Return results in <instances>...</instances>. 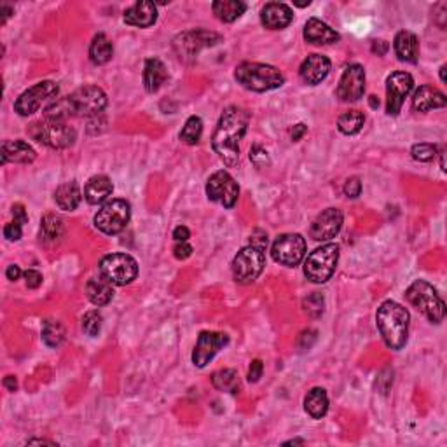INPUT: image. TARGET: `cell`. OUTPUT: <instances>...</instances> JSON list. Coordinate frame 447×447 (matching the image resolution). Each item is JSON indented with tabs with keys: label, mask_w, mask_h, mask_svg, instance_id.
<instances>
[{
	"label": "cell",
	"mask_w": 447,
	"mask_h": 447,
	"mask_svg": "<svg viewBox=\"0 0 447 447\" xmlns=\"http://www.w3.org/2000/svg\"><path fill=\"white\" fill-rule=\"evenodd\" d=\"M248 122L250 114L238 105L227 107L219 119V124L211 137V147L229 168H234L240 163V141L247 133Z\"/></svg>",
	"instance_id": "cell-1"
},
{
	"label": "cell",
	"mask_w": 447,
	"mask_h": 447,
	"mask_svg": "<svg viewBox=\"0 0 447 447\" xmlns=\"http://www.w3.org/2000/svg\"><path fill=\"white\" fill-rule=\"evenodd\" d=\"M409 320L411 316H409L407 309L395 301H385L379 306L376 323H378L383 341L388 348L395 352L404 348L409 335Z\"/></svg>",
	"instance_id": "cell-2"
},
{
	"label": "cell",
	"mask_w": 447,
	"mask_h": 447,
	"mask_svg": "<svg viewBox=\"0 0 447 447\" xmlns=\"http://www.w3.org/2000/svg\"><path fill=\"white\" fill-rule=\"evenodd\" d=\"M234 77L243 88L255 93L271 91V89L281 88L285 83V77L277 66L264 65V63L245 62L236 66Z\"/></svg>",
	"instance_id": "cell-3"
},
{
	"label": "cell",
	"mask_w": 447,
	"mask_h": 447,
	"mask_svg": "<svg viewBox=\"0 0 447 447\" xmlns=\"http://www.w3.org/2000/svg\"><path fill=\"white\" fill-rule=\"evenodd\" d=\"M405 297L419 313H423L431 323H441L446 316V304L437 290L424 279H416L407 290Z\"/></svg>",
	"instance_id": "cell-4"
},
{
	"label": "cell",
	"mask_w": 447,
	"mask_h": 447,
	"mask_svg": "<svg viewBox=\"0 0 447 447\" xmlns=\"http://www.w3.org/2000/svg\"><path fill=\"white\" fill-rule=\"evenodd\" d=\"M28 135L39 144L47 145L51 149H66L74 145L77 139L76 129L70 128L66 122L56 121L33 122L28 128Z\"/></svg>",
	"instance_id": "cell-5"
},
{
	"label": "cell",
	"mask_w": 447,
	"mask_h": 447,
	"mask_svg": "<svg viewBox=\"0 0 447 447\" xmlns=\"http://www.w3.org/2000/svg\"><path fill=\"white\" fill-rule=\"evenodd\" d=\"M339 260V247L335 243L323 245L308 255L304 262V274L313 283H325L332 278Z\"/></svg>",
	"instance_id": "cell-6"
},
{
	"label": "cell",
	"mask_w": 447,
	"mask_h": 447,
	"mask_svg": "<svg viewBox=\"0 0 447 447\" xmlns=\"http://www.w3.org/2000/svg\"><path fill=\"white\" fill-rule=\"evenodd\" d=\"M100 273L112 285H128L139 274V264L128 253H110L100 260Z\"/></svg>",
	"instance_id": "cell-7"
},
{
	"label": "cell",
	"mask_w": 447,
	"mask_h": 447,
	"mask_svg": "<svg viewBox=\"0 0 447 447\" xmlns=\"http://www.w3.org/2000/svg\"><path fill=\"white\" fill-rule=\"evenodd\" d=\"M264 266H266V253L262 248L248 245L234 257L233 277L240 283H252L260 277Z\"/></svg>",
	"instance_id": "cell-8"
},
{
	"label": "cell",
	"mask_w": 447,
	"mask_h": 447,
	"mask_svg": "<svg viewBox=\"0 0 447 447\" xmlns=\"http://www.w3.org/2000/svg\"><path fill=\"white\" fill-rule=\"evenodd\" d=\"M132 210L124 199H112L103 204L95 215V226L105 234H117L128 226Z\"/></svg>",
	"instance_id": "cell-9"
},
{
	"label": "cell",
	"mask_w": 447,
	"mask_h": 447,
	"mask_svg": "<svg viewBox=\"0 0 447 447\" xmlns=\"http://www.w3.org/2000/svg\"><path fill=\"white\" fill-rule=\"evenodd\" d=\"M66 100H69L72 114L84 115V117L102 114V110L107 105V95L98 86H84V88H79L72 95L66 96Z\"/></svg>",
	"instance_id": "cell-10"
},
{
	"label": "cell",
	"mask_w": 447,
	"mask_h": 447,
	"mask_svg": "<svg viewBox=\"0 0 447 447\" xmlns=\"http://www.w3.org/2000/svg\"><path fill=\"white\" fill-rule=\"evenodd\" d=\"M273 259L286 267H296L306 255V240L301 234H281L271 248Z\"/></svg>",
	"instance_id": "cell-11"
},
{
	"label": "cell",
	"mask_w": 447,
	"mask_h": 447,
	"mask_svg": "<svg viewBox=\"0 0 447 447\" xmlns=\"http://www.w3.org/2000/svg\"><path fill=\"white\" fill-rule=\"evenodd\" d=\"M59 88L58 84L53 83V81H42V83L35 84L33 88L27 89L25 93H21L20 98L14 103V110L20 115L27 117V115H32L33 112H37L42 107L44 102H50V100H54L56 95H58Z\"/></svg>",
	"instance_id": "cell-12"
},
{
	"label": "cell",
	"mask_w": 447,
	"mask_h": 447,
	"mask_svg": "<svg viewBox=\"0 0 447 447\" xmlns=\"http://www.w3.org/2000/svg\"><path fill=\"white\" fill-rule=\"evenodd\" d=\"M207 196L208 199L221 203L222 207L233 208L240 196V187L227 171H215L207 182Z\"/></svg>",
	"instance_id": "cell-13"
},
{
	"label": "cell",
	"mask_w": 447,
	"mask_h": 447,
	"mask_svg": "<svg viewBox=\"0 0 447 447\" xmlns=\"http://www.w3.org/2000/svg\"><path fill=\"white\" fill-rule=\"evenodd\" d=\"M414 88V79L407 72H393L386 79V112L390 115H398L405 98Z\"/></svg>",
	"instance_id": "cell-14"
},
{
	"label": "cell",
	"mask_w": 447,
	"mask_h": 447,
	"mask_svg": "<svg viewBox=\"0 0 447 447\" xmlns=\"http://www.w3.org/2000/svg\"><path fill=\"white\" fill-rule=\"evenodd\" d=\"M365 93V70L359 63L348 65L342 72L341 81L337 86V98L341 102H356Z\"/></svg>",
	"instance_id": "cell-15"
},
{
	"label": "cell",
	"mask_w": 447,
	"mask_h": 447,
	"mask_svg": "<svg viewBox=\"0 0 447 447\" xmlns=\"http://www.w3.org/2000/svg\"><path fill=\"white\" fill-rule=\"evenodd\" d=\"M229 342V335L222 332H201L192 353V364L203 368L214 360V356Z\"/></svg>",
	"instance_id": "cell-16"
},
{
	"label": "cell",
	"mask_w": 447,
	"mask_h": 447,
	"mask_svg": "<svg viewBox=\"0 0 447 447\" xmlns=\"http://www.w3.org/2000/svg\"><path fill=\"white\" fill-rule=\"evenodd\" d=\"M342 221H344V217H342V211L339 208H327L315 219L309 234L316 241L332 240L341 231Z\"/></svg>",
	"instance_id": "cell-17"
},
{
	"label": "cell",
	"mask_w": 447,
	"mask_h": 447,
	"mask_svg": "<svg viewBox=\"0 0 447 447\" xmlns=\"http://www.w3.org/2000/svg\"><path fill=\"white\" fill-rule=\"evenodd\" d=\"M221 40V35L207 30H196V32H187L175 40V50L178 51L180 58L185 56H195L201 47L215 46Z\"/></svg>",
	"instance_id": "cell-18"
},
{
	"label": "cell",
	"mask_w": 447,
	"mask_h": 447,
	"mask_svg": "<svg viewBox=\"0 0 447 447\" xmlns=\"http://www.w3.org/2000/svg\"><path fill=\"white\" fill-rule=\"evenodd\" d=\"M330 72V59L323 54H311L303 62L299 69V76L304 83L316 86L322 83Z\"/></svg>",
	"instance_id": "cell-19"
},
{
	"label": "cell",
	"mask_w": 447,
	"mask_h": 447,
	"mask_svg": "<svg viewBox=\"0 0 447 447\" xmlns=\"http://www.w3.org/2000/svg\"><path fill=\"white\" fill-rule=\"evenodd\" d=\"M156 20H158V7L149 0H140L124 11V23L132 27L149 28L156 23Z\"/></svg>",
	"instance_id": "cell-20"
},
{
	"label": "cell",
	"mask_w": 447,
	"mask_h": 447,
	"mask_svg": "<svg viewBox=\"0 0 447 447\" xmlns=\"http://www.w3.org/2000/svg\"><path fill=\"white\" fill-rule=\"evenodd\" d=\"M292 20H294V13L286 4L269 2L264 6L262 13H260V21H262L264 27L269 30L286 28Z\"/></svg>",
	"instance_id": "cell-21"
},
{
	"label": "cell",
	"mask_w": 447,
	"mask_h": 447,
	"mask_svg": "<svg viewBox=\"0 0 447 447\" xmlns=\"http://www.w3.org/2000/svg\"><path fill=\"white\" fill-rule=\"evenodd\" d=\"M447 98L441 89L434 86H421L412 96V109L416 112H428L446 107Z\"/></svg>",
	"instance_id": "cell-22"
},
{
	"label": "cell",
	"mask_w": 447,
	"mask_h": 447,
	"mask_svg": "<svg viewBox=\"0 0 447 447\" xmlns=\"http://www.w3.org/2000/svg\"><path fill=\"white\" fill-rule=\"evenodd\" d=\"M304 39L309 44L316 46H327V44H335L339 40V33L329 25L323 23L318 18H309L306 27H304Z\"/></svg>",
	"instance_id": "cell-23"
},
{
	"label": "cell",
	"mask_w": 447,
	"mask_h": 447,
	"mask_svg": "<svg viewBox=\"0 0 447 447\" xmlns=\"http://www.w3.org/2000/svg\"><path fill=\"white\" fill-rule=\"evenodd\" d=\"M393 47H395V53H397L400 62H405V63L418 62L419 40L412 32H407V30H402V32H398L397 35H395Z\"/></svg>",
	"instance_id": "cell-24"
},
{
	"label": "cell",
	"mask_w": 447,
	"mask_h": 447,
	"mask_svg": "<svg viewBox=\"0 0 447 447\" xmlns=\"http://www.w3.org/2000/svg\"><path fill=\"white\" fill-rule=\"evenodd\" d=\"M37 158L35 151H33L32 145H28L23 140H14V141H6L2 145V163H21V165H27L32 163Z\"/></svg>",
	"instance_id": "cell-25"
},
{
	"label": "cell",
	"mask_w": 447,
	"mask_h": 447,
	"mask_svg": "<svg viewBox=\"0 0 447 447\" xmlns=\"http://www.w3.org/2000/svg\"><path fill=\"white\" fill-rule=\"evenodd\" d=\"M114 191V185H112L110 178L105 175H95L88 180L84 187V197L89 204H98L103 203Z\"/></svg>",
	"instance_id": "cell-26"
},
{
	"label": "cell",
	"mask_w": 447,
	"mask_h": 447,
	"mask_svg": "<svg viewBox=\"0 0 447 447\" xmlns=\"http://www.w3.org/2000/svg\"><path fill=\"white\" fill-rule=\"evenodd\" d=\"M166 81H168V72L161 59L149 58L147 62H145V69H144L145 89H147L149 93H156V91H159V88H161Z\"/></svg>",
	"instance_id": "cell-27"
},
{
	"label": "cell",
	"mask_w": 447,
	"mask_h": 447,
	"mask_svg": "<svg viewBox=\"0 0 447 447\" xmlns=\"http://www.w3.org/2000/svg\"><path fill=\"white\" fill-rule=\"evenodd\" d=\"M86 296L95 306H105L114 297V289H112V283L107 278H91L86 285Z\"/></svg>",
	"instance_id": "cell-28"
},
{
	"label": "cell",
	"mask_w": 447,
	"mask_h": 447,
	"mask_svg": "<svg viewBox=\"0 0 447 447\" xmlns=\"http://www.w3.org/2000/svg\"><path fill=\"white\" fill-rule=\"evenodd\" d=\"M81 199H83V192H81L79 185L76 182H66L62 184L54 192V201L59 207V210L72 211L79 207Z\"/></svg>",
	"instance_id": "cell-29"
},
{
	"label": "cell",
	"mask_w": 447,
	"mask_h": 447,
	"mask_svg": "<svg viewBox=\"0 0 447 447\" xmlns=\"http://www.w3.org/2000/svg\"><path fill=\"white\" fill-rule=\"evenodd\" d=\"M304 409L311 418L322 419L329 411V397L323 388H313L304 398Z\"/></svg>",
	"instance_id": "cell-30"
},
{
	"label": "cell",
	"mask_w": 447,
	"mask_h": 447,
	"mask_svg": "<svg viewBox=\"0 0 447 447\" xmlns=\"http://www.w3.org/2000/svg\"><path fill=\"white\" fill-rule=\"evenodd\" d=\"M211 9H214L215 16L224 23H233L245 13L247 6L241 0H217L211 4Z\"/></svg>",
	"instance_id": "cell-31"
},
{
	"label": "cell",
	"mask_w": 447,
	"mask_h": 447,
	"mask_svg": "<svg viewBox=\"0 0 447 447\" xmlns=\"http://www.w3.org/2000/svg\"><path fill=\"white\" fill-rule=\"evenodd\" d=\"M112 54H114V47L105 33H98L93 37L91 46H89V59L95 65H105L110 62Z\"/></svg>",
	"instance_id": "cell-32"
},
{
	"label": "cell",
	"mask_w": 447,
	"mask_h": 447,
	"mask_svg": "<svg viewBox=\"0 0 447 447\" xmlns=\"http://www.w3.org/2000/svg\"><path fill=\"white\" fill-rule=\"evenodd\" d=\"M211 385L219 391H227V393H240L241 381L240 376L234 368H222L211 374Z\"/></svg>",
	"instance_id": "cell-33"
},
{
	"label": "cell",
	"mask_w": 447,
	"mask_h": 447,
	"mask_svg": "<svg viewBox=\"0 0 447 447\" xmlns=\"http://www.w3.org/2000/svg\"><path fill=\"white\" fill-rule=\"evenodd\" d=\"M63 221L54 214H47L42 217L40 222V241L44 243H56V241L62 240L63 236Z\"/></svg>",
	"instance_id": "cell-34"
},
{
	"label": "cell",
	"mask_w": 447,
	"mask_h": 447,
	"mask_svg": "<svg viewBox=\"0 0 447 447\" xmlns=\"http://www.w3.org/2000/svg\"><path fill=\"white\" fill-rule=\"evenodd\" d=\"M365 115L360 110H348L339 117L337 128L342 135H356L364 128Z\"/></svg>",
	"instance_id": "cell-35"
},
{
	"label": "cell",
	"mask_w": 447,
	"mask_h": 447,
	"mask_svg": "<svg viewBox=\"0 0 447 447\" xmlns=\"http://www.w3.org/2000/svg\"><path fill=\"white\" fill-rule=\"evenodd\" d=\"M42 341L50 348H58L65 341V329L62 323L54 322V320H46L42 325Z\"/></svg>",
	"instance_id": "cell-36"
},
{
	"label": "cell",
	"mask_w": 447,
	"mask_h": 447,
	"mask_svg": "<svg viewBox=\"0 0 447 447\" xmlns=\"http://www.w3.org/2000/svg\"><path fill=\"white\" fill-rule=\"evenodd\" d=\"M201 135H203V121L197 115H191L185 121L184 129L180 133V140L189 145H196L201 140Z\"/></svg>",
	"instance_id": "cell-37"
},
{
	"label": "cell",
	"mask_w": 447,
	"mask_h": 447,
	"mask_svg": "<svg viewBox=\"0 0 447 447\" xmlns=\"http://www.w3.org/2000/svg\"><path fill=\"white\" fill-rule=\"evenodd\" d=\"M83 329L84 332L91 337L100 334L102 330V315H100L98 309H93V311H88L83 316Z\"/></svg>",
	"instance_id": "cell-38"
},
{
	"label": "cell",
	"mask_w": 447,
	"mask_h": 447,
	"mask_svg": "<svg viewBox=\"0 0 447 447\" xmlns=\"http://www.w3.org/2000/svg\"><path fill=\"white\" fill-rule=\"evenodd\" d=\"M411 154L416 161L430 163V161H434L435 156H437V147L431 144H418L412 147Z\"/></svg>",
	"instance_id": "cell-39"
},
{
	"label": "cell",
	"mask_w": 447,
	"mask_h": 447,
	"mask_svg": "<svg viewBox=\"0 0 447 447\" xmlns=\"http://www.w3.org/2000/svg\"><path fill=\"white\" fill-rule=\"evenodd\" d=\"M250 159L252 163L255 165L257 168H262L266 166L267 163H269V158H267V152L264 151L262 147H259V145H255V147H252L250 151Z\"/></svg>",
	"instance_id": "cell-40"
},
{
	"label": "cell",
	"mask_w": 447,
	"mask_h": 447,
	"mask_svg": "<svg viewBox=\"0 0 447 447\" xmlns=\"http://www.w3.org/2000/svg\"><path fill=\"white\" fill-rule=\"evenodd\" d=\"M362 192V182L359 177H352L344 184V195L348 197H359Z\"/></svg>",
	"instance_id": "cell-41"
},
{
	"label": "cell",
	"mask_w": 447,
	"mask_h": 447,
	"mask_svg": "<svg viewBox=\"0 0 447 447\" xmlns=\"http://www.w3.org/2000/svg\"><path fill=\"white\" fill-rule=\"evenodd\" d=\"M4 236L9 241H18L21 238V224L18 222H9L4 227Z\"/></svg>",
	"instance_id": "cell-42"
},
{
	"label": "cell",
	"mask_w": 447,
	"mask_h": 447,
	"mask_svg": "<svg viewBox=\"0 0 447 447\" xmlns=\"http://www.w3.org/2000/svg\"><path fill=\"white\" fill-rule=\"evenodd\" d=\"M25 283H27L28 289H39L42 285V274L35 269H28L25 273Z\"/></svg>",
	"instance_id": "cell-43"
},
{
	"label": "cell",
	"mask_w": 447,
	"mask_h": 447,
	"mask_svg": "<svg viewBox=\"0 0 447 447\" xmlns=\"http://www.w3.org/2000/svg\"><path fill=\"white\" fill-rule=\"evenodd\" d=\"M173 253L177 259L184 260V259H187V257H191L192 247L191 245H187V241H177V245L173 247Z\"/></svg>",
	"instance_id": "cell-44"
},
{
	"label": "cell",
	"mask_w": 447,
	"mask_h": 447,
	"mask_svg": "<svg viewBox=\"0 0 447 447\" xmlns=\"http://www.w3.org/2000/svg\"><path fill=\"white\" fill-rule=\"evenodd\" d=\"M262 371H264V365L260 360H253L250 364V368H248V381L250 383H257L260 378H262Z\"/></svg>",
	"instance_id": "cell-45"
},
{
	"label": "cell",
	"mask_w": 447,
	"mask_h": 447,
	"mask_svg": "<svg viewBox=\"0 0 447 447\" xmlns=\"http://www.w3.org/2000/svg\"><path fill=\"white\" fill-rule=\"evenodd\" d=\"M250 245H253V247H259L262 248V250H266L267 247V234L264 233V231L257 229L255 233L250 236Z\"/></svg>",
	"instance_id": "cell-46"
},
{
	"label": "cell",
	"mask_w": 447,
	"mask_h": 447,
	"mask_svg": "<svg viewBox=\"0 0 447 447\" xmlns=\"http://www.w3.org/2000/svg\"><path fill=\"white\" fill-rule=\"evenodd\" d=\"M13 217H14V222L21 224V226L28 222V215H27V210H25L23 204H20V203L14 204V207H13Z\"/></svg>",
	"instance_id": "cell-47"
},
{
	"label": "cell",
	"mask_w": 447,
	"mask_h": 447,
	"mask_svg": "<svg viewBox=\"0 0 447 447\" xmlns=\"http://www.w3.org/2000/svg\"><path fill=\"white\" fill-rule=\"evenodd\" d=\"M173 238L175 241H187L189 238H191V231L185 226H178L177 229L173 231Z\"/></svg>",
	"instance_id": "cell-48"
},
{
	"label": "cell",
	"mask_w": 447,
	"mask_h": 447,
	"mask_svg": "<svg viewBox=\"0 0 447 447\" xmlns=\"http://www.w3.org/2000/svg\"><path fill=\"white\" fill-rule=\"evenodd\" d=\"M6 277H7V279H11V281H16V279L21 277L20 266H16V264H11V266L7 267V271H6Z\"/></svg>",
	"instance_id": "cell-49"
},
{
	"label": "cell",
	"mask_w": 447,
	"mask_h": 447,
	"mask_svg": "<svg viewBox=\"0 0 447 447\" xmlns=\"http://www.w3.org/2000/svg\"><path fill=\"white\" fill-rule=\"evenodd\" d=\"M372 51L378 54H385L386 51H388V44H386L385 40H374V42H372Z\"/></svg>",
	"instance_id": "cell-50"
},
{
	"label": "cell",
	"mask_w": 447,
	"mask_h": 447,
	"mask_svg": "<svg viewBox=\"0 0 447 447\" xmlns=\"http://www.w3.org/2000/svg\"><path fill=\"white\" fill-rule=\"evenodd\" d=\"M306 126L304 124H296L294 126V129H292V140L294 141H297V140H301L304 137V133H306Z\"/></svg>",
	"instance_id": "cell-51"
},
{
	"label": "cell",
	"mask_w": 447,
	"mask_h": 447,
	"mask_svg": "<svg viewBox=\"0 0 447 447\" xmlns=\"http://www.w3.org/2000/svg\"><path fill=\"white\" fill-rule=\"evenodd\" d=\"M4 386H6V388L9 391H16V388H18L16 378H14V376H7V378L4 379Z\"/></svg>",
	"instance_id": "cell-52"
},
{
	"label": "cell",
	"mask_w": 447,
	"mask_h": 447,
	"mask_svg": "<svg viewBox=\"0 0 447 447\" xmlns=\"http://www.w3.org/2000/svg\"><path fill=\"white\" fill-rule=\"evenodd\" d=\"M0 14H2V23H6L7 18H9L11 14H13V7L6 6V4H4V6L0 7Z\"/></svg>",
	"instance_id": "cell-53"
},
{
	"label": "cell",
	"mask_w": 447,
	"mask_h": 447,
	"mask_svg": "<svg viewBox=\"0 0 447 447\" xmlns=\"http://www.w3.org/2000/svg\"><path fill=\"white\" fill-rule=\"evenodd\" d=\"M27 444H51V446H54V442H50V441H28Z\"/></svg>",
	"instance_id": "cell-54"
},
{
	"label": "cell",
	"mask_w": 447,
	"mask_h": 447,
	"mask_svg": "<svg viewBox=\"0 0 447 447\" xmlns=\"http://www.w3.org/2000/svg\"><path fill=\"white\" fill-rule=\"evenodd\" d=\"M371 107L372 109H378L379 107V100L376 98V96H371Z\"/></svg>",
	"instance_id": "cell-55"
},
{
	"label": "cell",
	"mask_w": 447,
	"mask_h": 447,
	"mask_svg": "<svg viewBox=\"0 0 447 447\" xmlns=\"http://www.w3.org/2000/svg\"><path fill=\"white\" fill-rule=\"evenodd\" d=\"M446 69H447L446 65L441 69V79H442V83H446Z\"/></svg>",
	"instance_id": "cell-56"
},
{
	"label": "cell",
	"mask_w": 447,
	"mask_h": 447,
	"mask_svg": "<svg viewBox=\"0 0 447 447\" xmlns=\"http://www.w3.org/2000/svg\"><path fill=\"white\" fill-rule=\"evenodd\" d=\"M289 444H304V441H289L286 442V446Z\"/></svg>",
	"instance_id": "cell-57"
}]
</instances>
